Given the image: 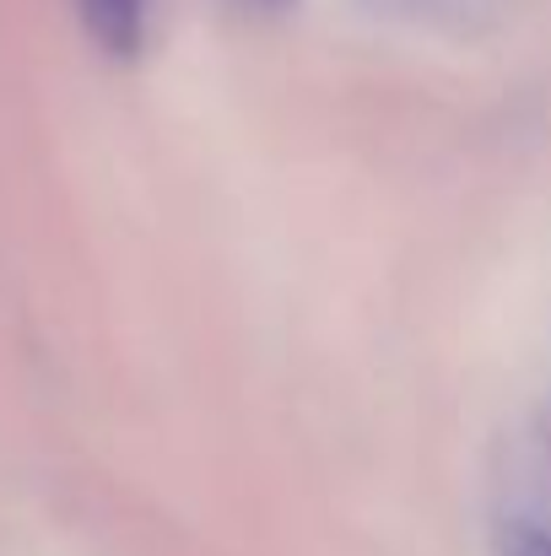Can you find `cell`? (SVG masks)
<instances>
[{"label":"cell","mask_w":551,"mask_h":556,"mask_svg":"<svg viewBox=\"0 0 551 556\" xmlns=\"http://www.w3.org/2000/svg\"><path fill=\"white\" fill-rule=\"evenodd\" d=\"M76 11L103 54L130 60L147 38V0H76Z\"/></svg>","instance_id":"cell-1"},{"label":"cell","mask_w":551,"mask_h":556,"mask_svg":"<svg viewBox=\"0 0 551 556\" xmlns=\"http://www.w3.org/2000/svg\"><path fill=\"white\" fill-rule=\"evenodd\" d=\"M503 556H551V530L530 525V519L503 525Z\"/></svg>","instance_id":"cell-2"}]
</instances>
